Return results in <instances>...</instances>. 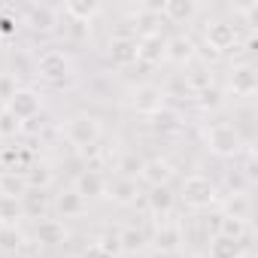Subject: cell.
<instances>
[{"instance_id": "cell-1", "label": "cell", "mask_w": 258, "mask_h": 258, "mask_svg": "<svg viewBox=\"0 0 258 258\" xmlns=\"http://www.w3.org/2000/svg\"><path fill=\"white\" fill-rule=\"evenodd\" d=\"M61 134H64V140H67L70 146L91 152V149L97 146L100 134H103V127H100V121H97L94 115L79 112V115H70V118L61 124Z\"/></svg>"}, {"instance_id": "cell-2", "label": "cell", "mask_w": 258, "mask_h": 258, "mask_svg": "<svg viewBox=\"0 0 258 258\" xmlns=\"http://www.w3.org/2000/svg\"><path fill=\"white\" fill-rule=\"evenodd\" d=\"M207 146L219 158H234L243 149V137H240V131H237L234 124L216 121V124H210V131H207Z\"/></svg>"}, {"instance_id": "cell-3", "label": "cell", "mask_w": 258, "mask_h": 258, "mask_svg": "<svg viewBox=\"0 0 258 258\" xmlns=\"http://www.w3.org/2000/svg\"><path fill=\"white\" fill-rule=\"evenodd\" d=\"M37 73H40L46 82H52V85H64V82H70V76H73V61H70V55H64L61 49H46V52L37 58Z\"/></svg>"}, {"instance_id": "cell-4", "label": "cell", "mask_w": 258, "mask_h": 258, "mask_svg": "<svg viewBox=\"0 0 258 258\" xmlns=\"http://www.w3.org/2000/svg\"><path fill=\"white\" fill-rule=\"evenodd\" d=\"M127 106L140 115H158L161 109H167V94L158 85H137V88H131Z\"/></svg>"}, {"instance_id": "cell-5", "label": "cell", "mask_w": 258, "mask_h": 258, "mask_svg": "<svg viewBox=\"0 0 258 258\" xmlns=\"http://www.w3.org/2000/svg\"><path fill=\"white\" fill-rule=\"evenodd\" d=\"M216 198H219L216 185H213L207 176H201V173H195V176H188V179L182 182V201H185V207H191V210H207V207L216 204Z\"/></svg>"}, {"instance_id": "cell-6", "label": "cell", "mask_w": 258, "mask_h": 258, "mask_svg": "<svg viewBox=\"0 0 258 258\" xmlns=\"http://www.w3.org/2000/svg\"><path fill=\"white\" fill-rule=\"evenodd\" d=\"M204 40H207V46L213 49V52H231L234 46H237V28L231 25V22H222V19H216V22H207V28H204Z\"/></svg>"}, {"instance_id": "cell-7", "label": "cell", "mask_w": 258, "mask_h": 258, "mask_svg": "<svg viewBox=\"0 0 258 258\" xmlns=\"http://www.w3.org/2000/svg\"><path fill=\"white\" fill-rule=\"evenodd\" d=\"M4 109H10L19 121H31V118H37V115H40L43 100H40V94H37L34 88H19V91L13 94V100H10Z\"/></svg>"}, {"instance_id": "cell-8", "label": "cell", "mask_w": 258, "mask_h": 258, "mask_svg": "<svg viewBox=\"0 0 258 258\" xmlns=\"http://www.w3.org/2000/svg\"><path fill=\"white\" fill-rule=\"evenodd\" d=\"M228 91L234 97H252L258 91V73L252 64H240L231 70V79H228Z\"/></svg>"}, {"instance_id": "cell-9", "label": "cell", "mask_w": 258, "mask_h": 258, "mask_svg": "<svg viewBox=\"0 0 258 258\" xmlns=\"http://www.w3.org/2000/svg\"><path fill=\"white\" fill-rule=\"evenodd\" d=\"M198 10H201V7L195 4V0H167V4L158 7V16H161L164 22H170V25H182V22L195 19Z\"/></svg>"}, {"instance_id": "cell-10", "label": "cell", "mask_w": 258, "mask_h": 258, "mask_svg": "<svg viewBox=\"0 0 258 258\" xmlns=\"http://www.w3.org/2000/svg\"><path fill=\"white\" fill-rule=\"evenodd\" d=\"M25 25H31V31L49 34V31H55V25H58V13H55L52 7H46V4H34V7L25 10Z\"/></svg>"}, {"instance_id": "cell-11", "label": "cell", "mask_w": 258, "mask_h": 258, "mask_svg": "<svg viewBox=\"0 0 258 258\" xmlns=\"http://www.w3.org/2000/svg\"><path fill=\"white\" fill-rule=\"evenodd\" d=\"M109 61L115 67L137 64V40L134 37H112L109 40Z\"/></svg>"}, {"instance_id": "cell-12", "label": "cell", "mask_w": 258, "mask_h": 258, "mask_svg": "<svg viewBox=\"0 0 258 258\" xmlns=\"http://www.w3.org/2000/svg\"><path fill=\"white\" fill-rule=\"evenodd\" d=\"M140 176H143L152 188H155V185H167L170 176H173V164H170L167 158H149V161H143Z\"/></svg>"}, {"instance_id": "cell-13", "label": "cell", "mask_w": 258, "mask_h": 258, "mask_svg": "<svg viewBox=\"0 0 258 258\" xmlns=\"http://www.w3.org/2000/svg\"><path fill=\"white\" fill-rule=\"evenodd\" d=\"M164 37L161 34H149V37H140L137 40V61H146V64H158L164 58Z\"/></svg>"}, {"instance_id": "cell-14", "label": "cell", "mask_w": 258, "mask_h": 258, "mask_svg": "<svg viewBox=\"0 0 258 258\" xmlns=\"http://www.w3.org/2000/svg\"><path fill=\"white\" fill-rule=\"evenodd\" d=\"M79 198H100L103 191H106V179L97 173V170H82L79 176H76V188H73Z\"/></svg>"}, {"instance_id": "cell-15", "label": "cell", "mask_w": 258, "mask_h": 258, "mask_svg": "<svg viewBox=\"0 0 258 258\" xmlns=\"http://www.w3.org/2000/svg\"><path fill=\"white\" fill-rule=\"evenodd\" d=\"M164 58L167 61H173V64H188L191 58H195V43H191V37H173V40H167L164 43Z\"/></svg>"}, {"instance_id": "cell-16", "label": "cell", "mask_w": 258, "mask_h": 258, "mask_svg": "<svg viewBox=\"0 0 258 258\" xmlns=\"http://www.w3.org/2000/svg\"><path fill=\"white\" fill-rule=\"evenodd\" d=\"M64 240H67L64 222H58V219H40V222H37V243H43V246H58V243H64Z\"/></svg>"}, {"instance_id": "cell-17", "label": "cell", "mask_w": 258, "mask_h": 258, "mask_svg": "<svg viewBox=\"0 0 258 258\" xmlns=\"http://www.w3.org/2000/svg\"><path fill=\"white\" fill-rule=\"evenodd\" d=\"M179 246H182V231H179V225H158V231H155V252L173 255Z\"/></svg>"}, {"instance_id": "cell-18", "label": "cell", "mask_w": 258, "mask_h": 258, "mask_svg": "<svg viewBox=\"0 0 258 258\" xmlns=\"http://www.w3.org/2000/svg\"><path fill=\"white\" fill-rule=\"evenodd\" d=\"M100 13V7L94 4V0H67L64 4V16L76 25H88L94 16Z\"/></svg>"}, {"instance_id": "cell-19", "label": "cell", "mask_w": 258, "mask_h": 258, "mask_svg": "<svg viewBox=\"0 0 258 258\" xmlns=\"http://www.w3.org/2000/svg\"><path fill=\"white\" fill-rule=\"evenodd\" d=\"M106 191H109V198L115 201V204H121V207H127V204H134L137 201V179H127V176H115L109 185H106Z\"/></svg>"}, {"instance_id": "cell-20", "label": "cell", "mask_w": 258, "mask_h": 258, "mask_svg": "<svg viewBox=\"0 0 258 258\" xmlns=\"http://www.w3.org/2000/svg\"><path fill=\"white\" fill-rule=\"evenodd\" d=\"M246 249H243V240H231V237H222L216 234L210 240V258H240Z\"/></svg>"}, {"instance_id": "cell-21", "label": "cell", "mask_w": 258, "mask_h": 258, "mask_svg": "<svg viewBox=\"0 0 258 258\" xmlns=\"http://www.w3.org/2000/svg\"><path fill=\"white\" fill-rule=\"evenodd\" d=\"M25 191H28L25 173H16V170L0 173V195L4 198H25Z\"/></svg>"}, {"instance_id": "cell-22", "label": "cell", "mask_w": 258, "mask_h": 258, "mask_svg": "<svg viewBox=\"0 0 258 258\" xmlns=\"http://www.w3.org/2000/svg\"><path fill=\"white\" fill-rule=\"evenodd\" d=\"M22 216H25L22 198H4V195H0V225H4V228H16V222Z\"/></svg>"}, {"instance_id": "cell-23", "label": "cell", "mask_w": 258, "mask_h": 258, "mask_svg": "<svg viewBox=\"0 0 258 258\" xmlns=\"http://www.w3.org/2000/svg\"><path fill=\"white\" fill-rule=\"evenodd\" d=\"M149 207H152V213H158V216L170 213V207H173V191H170L167 185H155V188L149 191Z\"/></svg>"}, {"instance_id": "cell-24", "label": "cell", "mask_w": 258, "mask_h": 258, "mask_svg": "<svg viewBox=\"0 0 258 258\" xmlns=\"http://www.w3.org/2000/svg\"><path fill=\"white\" fill-rule=\"evenodd\" d=\"M249 213H252V204H249V198H246L243 191H237V195H231V198H228V204H225V216L246 222V219H249Z\"/></svg>"}, {"instance_id": "cell-25", "label": "cell", "mask_w": 258, "mask_h": 258, "mask_svg": "<svg viewBox=\"0 0 258 258\" xmlns=\"http://www.w3.org/2000/svg\"><path fill=\"white\" fill-rule=\"evenodd\" d=\"M58 210H61L64 219H67V216H82V213H85V198H79L76 191H64V195L58 198Z\"/></svg>"}, {"instance_id": "cell-26", "label": "cell", "mask_w": 258, "mask_h": 258, "mask_svg": "<svg viewBox=\"0 0 258 258\" xmlns=\"http://www.w3.org/2000/svg\"><path fill=\"white\" fill-rule=\"evenodd\" d=\"M115 240H118V249H124V252H137V249H143V243H146L143 231H137V228H124Z\"/></svg>"}, {"instance_id": "cell-27", "label": "cell", "mask_w": 258, "mask_h": 258, "mask_svg": "<svg viewBox=\"0 0 258 258\" xmlns=\"http://www.w3.org/2000/svg\"><path fill=\"white\" fill-rule=\"evenodd\" d=\"M25 182H28V191H43L52 182V173H49V167H31V170H25Z\"/></svg>"}, {"instance_id": "cell-28", "label": "cell", "mask_w": 258, "mask_h": 258, "mask_svg": "<svg viewBox=\"0 0 258 258\" xmlns=\"http://www.w3.org/2000/svg\"><path fill=\"white\" fill-rule=\"evenodd\" d=\"M22 210H25V216H46V198H43V191H25V198H22Z\"/></svg>"}, {"instance_id": "cell-29", "label": "cell", "mask_w": 258, "mask_h": 258, "mask_svg": "<svg viewBox=\"0 0 258 258\" xmlns=\"http://www.w3.org/2000/svg\"><path fill=\"white\" fill-rule=\"evenodd\" d=\"M219 234H222V237H231V240H243V237H246V222L231 219V216H222V222H219Z\"/></svg>"}, {"instance_id": "cell-30", "label": "cell", "mask_w": 258, "mask_h": 258, "mask_svg": "<svg viewBox=\"0 0 258 258\" xmlns=\"http://www.w3.org/2000/svg\"><path fill=\"white\" fill-rule=\"evenodd\" d=\"M19 131H22V121H19L10 109L0 106V137H16Z\"/></svg>"}, {"instance_id": "cell-31", "label": "cell", "mask_w": 258, "mask_h": 258, "mask_svg": "<svg viewBox=\"0 0 258 258\" xmlns=\"http://www.w3.org/2000/svg\"><path fill=\"white\" fill-rule=\"evenodd\" d=\"M19 91V85H16V73H0V103H10L13 100V94Z\"/></svg>"}, {"instance_id": "cell-32", "label": "cell", "mask_w": 258, "mask_h": 258, "mask_svg": "<svg viewBox=\"0 0 258 258\" xmlns=\"http://www.w3.org/2000/svg\"><path fill=\"white\" fill-rule=\"evenodd\" d=\"M22 246V234L16 228H0V249L4 252H16Z\"/></svg>"}, {"instance_id": "cell-33", "label": "cell", "mask_w": 258, "mask_h": 258, "mask_svg": "<svg viewBox=\"0 0 258 258\" xmlns=\"http://www.w3.org/2000/svg\"><path fill=\"white\" fill-rule=\"evenodd\" d=\"M140 167H143V161H140L137 155H127V158H121V164H118L121 176H127V179H134V173H140Z\"/></svg>"}, {"instance_id": "cell-34", "label": "cell", "mask_w": 258, "mask_h": 258, "mask_svg": "<svg viewBox=\"0 0 258 258\" xmlns=\"http://www.w3.org/2000/svg\"><path fill=\"white\" fill-rule=\"evenodd\" d=\"M155 127H161V131H176V127H179V118H176L173 112L161 109V112L155 115Z\"/></svg>"}, {"instance_id": "cell-35", "label": "cell", "mask_w": 258, "mask_h": 258, "mask_svg": "<svg viewBox=\"0 0 258 258\" xmlns=\"http://www.w3.org/2000/svg\"><path fill=\"white\" fill-rule=\"evenodd\" d=\"M198 97H201V106H219V88H207Z\"/></svg>"}, {"instance_id": "cell-36", "label": "cell", "mask_w": 258, "mask_h": 258, "mask_svg": "<svg viewBox=\"0 0 258 258\" xmlns=\"http://www.w3.org/2000/svg\"><path fill=\"white\" fill-rule=\"evenodd\" d=\"M16 19L10 16V13H4V16H0V34H16Z\"/></svg>"}, {"instance_id": "cell-37", "label": "cell", "mask_w": 258, "mask_h": 258, "mask_svg": "<svg viewBox=\"0 0 258 258\" xmlns=\"http://www.w3.org/2000/svg\"><path fill=\"white\" fill-rule=\"evenodd\" d=\"M85 258H112V255H109V252H106V249H103L100 243H94V246H91V249L85 252Z\"/></svg>"}, {"instance_id": "cell-38", "label": "cell", "mask_w": 258, "mask_h": 258, "mask_svg": "<svg viewBox=\"0 0 258 258\" xmlns=\"http://www.w3.org/2000/svg\"><path fill=\"white\" fill-rule=\"evenodd\" d=\"M149 258H173V255H164V252H152Z\"/></svg>"}, {"instance_id": "cell-39", "label": "cell", "mask_w": 258, "mask_h": 258, "mask_svg": "<svg viewBox=\"0 0 258 258\" xmlns=\"http://www.w3.org/2000/svg\"><path fill=\"white\" fill-rule=\"evenodd\" d=\"M240 258H255V255H252V252H243V255H240Z\"/></svg>"}, {"instance_id": "cell-40", "label": "cell", "mask_w": 258, "mask_h": 258, "mask_svg": "<svg viewBox=\"0 0 258 258\" xmlns=\"http://www.w3.org/2000/svg\"><path fill=\"white\" fill-rule=\"evenodd\" d=\"M0 258H7V255H4V252H0Z\"/></svg>"}]
</instances>
